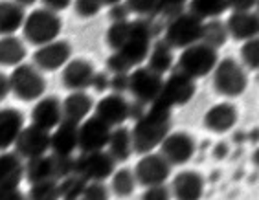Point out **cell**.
Returning a JSON list of instances; mask_svg holds the SVG:
<instances>
[{"mask_svg":"<svg viewBox=\"0 0 259 200\" xmlns=\"http://www.w3.org/2000/svg\"><path fill=\"white\" fill-rule=\"evenodd\" d=\"M171 116L173 110L156 101L147 107V110L135 121V127L131 130L136 155H147L158 149L162 140L171 132Z\"/></svg>","mask_w":259,"mask_h":200,"instance_id":"cell-1","label":"cell"},{"mask_svg":"<svg viewBox=\"0 0 259 200\" xmlns=\"http://www.w3.org/2000/svg\"><path fill=\"white\" fill-rule=\"evenodd\" d=\"M156 31L158 30H156L155 19L131 20L129 37L125 40V44L116 52V54H120L121 59L131 66V70L136 68V66H142V63L147 59Z\"/></svg>","mask_w":259,"mask_h":200,"instance_id":"cell-2","label":"cell"},{"mask_svg":"<svg viewBox=\"0 0 259 200\" xmlns=\"http://www.w3.org/2000/svg\"><path fill=\"white\" fill-rule=\"evenodd\" d=\"M61 30H63V20L59 13H54L46 8L33 10L30 15H26L24 24H22L24 40L35 48L59 39Z\"/></svg>","mask_w":259,"mask_h":200,"instance_id":"cell-3","label":"cell"},{"mask_svg":"<svg viewBox=\"0 0 259 200\" xmlns=\"http://www.w3.org/2000/svg\"><path fill=\"white\" fill-rule=\"evenodd\" d=\"M217 63H219V50L204 42H195L180 50V55L177 57V72L197 81L211 74Z\"/></svg>","mask_w":259,"mask_h":200,"instance_id":"cell-4","label":"cell"},{"mask_svg":"<svg viewBox=\"0 0 259 200\" xmlns=\"http://www.w3.org/2000/svg\"><path fill=\"white\" fill-rule=\"evenodd\" d=\"M213 88L223 97L234 99L244 94L248 86V74L246 68L234 57H223L215 65L213 72Z\"/></svg>","mask_w":259,"mask_h":200,"instance_id":"cell-5","label":"cell"},{"mask_svg":"<svg viewBox=\"0 0 259 200\" xmlns=\"http://www.w3.org/2000/svg\"><path fill=\"white\" fill-rule=\"evenodd\" d=\"M202 24L204 20H200L197 15L190 11H182L179 15L171 17L169 20H165L164 40L173 50H184L195 42H200Z\"/></svg>","mask_w":259,"mask_h":200,"instance_id":"cell-6","label":"cell"},{"mask_svg":"<svg viewBox=\"0 0 259 200\" xmlns=\"http://www.w3.org/2000/svg\"><path fill=\"white\" fill-rule=\"evenodd\" d=\"M11 94H15L20 101H37L46 92L45 74L33 63H20L10 74Z\"/></svg>","mask_w":259,"mask_h":200,"instance_id":"cell-7","label":"cell"},{"mask_svg":"<svg viewBox=\"0 0 259 200\" xmlns=\"http://www.w3.org/2000/svg\"><path fill=\"white\" fill-rule=\"evenodd\" d=\"M114 171L116 160L105 149L81 153L75 158V175H79L87 182H105L112 176Z\"/></svg>","mask_w":259,"mask_h":200,"instance_id":"cell-8","label":"cell"},{"mask_svg":"<svg viewBox=\"0 0 259 200\" xmlns=\"http://www.w3.org/2000/svg\"><path fill=\"white\" fill-rule=\"evenodd\" d=\"M195 92H197V81L175 70L162 83V90L156 97V103L173 110L177 107H184L186 103H190Z\"/></svg>","mask_w":259,"mask_h":200,"instance_id":"cell-9","label":"cell"},{"mask_svg":"<svg viewBox=\"0 0 259 200\" xmlns=\"http://www.w3.org/2000/svg\"><path fill=\"white\" fill-rule=\"evenodd\" d=\"M164 77L149 70L147 66H136L129 72V92L133 99L149 107L155 103L162 90Z\"/></svg>","mask_w":259,"mask_h":200,"instance_id":"cell-10","label":"cell"},{"mask_svg":"<svg viewBox=\"0 0 259 200\" xmlns=\"http://www.w3.org/2000/svg\"><path fill=\"white\" fill-rule=\"evenodd\" d=\"M133 171H135L136 182L142 187H153V185H162L169 180L173 165L160 153H147V155H142Z\"/></svg>","mask_w":259,"mask_h":200,"instance_id":"cell-11","label":"cell"},{"mask_svg":"<svg viewBox=\"0 0 259 200\" xmlns=\"http://www.w3.org/2000/svg\"><path fill=\"white\" fill-rule=\"evenodd\" d=\"M158 149L160 155L175 167V165L188 164L193 158L195 151H197V141L193 136L184 130H177V132H169L165 136Z\"/></svg>","mask_w":259,"mask_h":200,"instance_id":"cell-12","label":"cell"},{"mask_svg":"<svg viewBox=\"0 0 259 200\" xmlns=\"http://www.w3.org/2000/svg\"><path fill=\"white\" fill-rule=\"evenodd\" d=\"M33 65L39 68L42 74L45 72H57L63 70V66L72 59V46L68 40L55 39L48 44L39 46L31 55Z\"/></svg>","mask_w":259,"mask_h":200,"instance_id":"cell-13","label":"cell"},{"mask_svg":"<svg viewBox=\"0 0 259 200\" xmlns=\"http://www.w3.org/2000/svg\"><path fill=\"white\" fill-rule=\"evenodd\" d=\"M13 147H15L17 155L24 160L48 155L50 153V130L40 129L33 123L24 125Z\"/></svg>","mask_w":259,"mask_h":200,"instance_id":"cell-14","label":"cell"},{"mask_svg":"<svg viewBox=\"0 0 259 200\" xmlns=\"http://www.w3.org/2000/svg\"><path fill=\"white\" fill-rule=\"evenodd\" d=\"M112 127H109L105 121H101L98 116H89L85 121L79 123L77 129V141L81 153H90V151H103L109 143Z\"/></svg>","mask_w":259,"mask_h":200,"instance_id":"cell-15","label":"cell"},{"mask_svg":"<svg viewBox=\"0 0 259 200\" xmlns=\"http://www.w3.org/2000/svg\"><path fill=\"white\" fill-rule=\"evenodd\" d=\"M94 116H98L101 121L114 129V127L123 125L131 118V103L123 94L110 92L94 105Z\"/></svg>","mask_w":259,"mask_h":200,"instance_id":"cell-16","label":"cell"},{"mask_svg":"<svg viewBox=\"0 0 259 200\" xmlns=\"http://www.w3.org/2000/svg\"><path fill=\"white\" fill-rule=\"evenodd\" d=\"M94 74L96 68L89 59H70L61 70V83L70 92L87 90L90 88Z\"/></svg>","mask_w":259,"mask_h":200,"instance_id":"cell-17","label":"cell"},{"mask_svg":"<svg viewBox=\"0 0 259 200\" xmlns=\"http://www.w3.org/2000/svg\"><path fill=\"white\" fill-rule=\"evenodd\" d=\"M31 123L45 130H54L63 121V101L55 95H42L31 109Z\"/></svg>","mask_w":259,"mask_h":200,"instance_id":"cell-18","label":"cell"},{"mask_svg":"<svg viewBox=\"0 0 259 200\" xmlns=\"http://www.w3.org/2000/svg\"><path fill=\"white\" fill-rule=\"evenodd\" d=\"M169 189L175 200H200L204 195V176L199 171H180L173 176Z\"/></svg>","mask_w":259,"mask_h":200,"instance_id":"cell-19","label":"cell"},{"mask_svg":"<svg viewBox=\"0 0 259 200\" xmlns=\"http://www.w3.org/2000/svg\"><path fill=\"white\" fill-rule=\"evenodd\" d=\"M237 118H239V112H237L235 105L217 103V105L206 110L204 118H202V125L213 134H226L235 127Z\"/></svg>","mask_w":259,"mask_h":200,"instance_id":"cell-20","label":"cell"},{"mask_svg":"<svg viewBox=\"0 0 259 200\" xmlns=\"http://www.w3.org/2000/svg\"><path fill=\"white\" fill-rule=\"evenodd\" d=\"M226 28L232 39L235 40H250L259 37V13L254 10L250 11H232V15L226 20Z\"/></svg>","mask_w":259,"mask_h":200,"instance_id":"cell-21","label":"cell"},{"mask_svg":"<svg viewBox=\"0 0 259 200\" xmlns=\"http://www.w3.org/2000/svg\"><path fill=\"white\" fill-rule=\"evenodd\" d=\"M77 129L79 125L61 121L50 132V153L54 156H74V151L79 147L77 141Z\"/></svg>","mask_w":259,"mask_h":200,"instance_id":"cell-22","label":"cell"},{"mask_svg":"<svg viewBox=\"0 0 259 200\" xmlns=\"http://www.w3.org/2000/svg\"><path fill=\"white\" fill-rule=\"evenodd\" d=\"M94 99L87 90L70 92L63 99V120L79 125L81 121H85L94 112Z\"/></svg>","mask_w":259,"mask_h":200,"instance_id":"cell-23","label":"cell"},{"mask_svg":"<svg viewBox=\"0 0 259 200\" xmlns=\"http://www.w3.org/2000/svg\"><path fill=\"white\" fill-rule=\"evenodd\" d=\"M24 129V114L19 109H0V153L13 147Z\"/></svg>","mask_w":259,"mask_h":200,"instance_id":"cell-24","label":"cell"},{"mask_svg":"<svg viewBox=\"0 0 259 200\" xmlns=\"http://www.w3.org/2000/svg\"><path fill=\"white\" fill-rule=\"evenodd\" d=\"M26 19V8L15 0H0V37L15 35L22 30Z\"/></svg>","mask_w":259,"mask_h":200,"instance_id":"cell-25","label":"cell"},{"mask_svg":"<svg viewBox=\"0 0 259 200\" xmlns=\"http://www.w3.org/2000/svg\"><path fill=\"white\" fill-rule=\"evenodd\" d=\"M145 63H147L145 66H147L149 70H153L155 74L164 77L165 74H169L171 68H173V65H175V50L165 42L164 39L153 40L149 55H147Z\"/></svg>","mask_w":259,"mask_h":200,"instance_id":"cell-26","label":"cell"},{"mask_svg":"<svg viewBox=\"0 0 259 200\" xmlns=\"http://www.w3.org/2000/svg\"><path fill=\"white\" fill-rule=\"evenodd\" d=\"M107 151H109V155L116 160V164H121V162L129 160L131 156H133V153H135L131 129H127V127H123V125L114 127L112 132H110Z\"/></svg>","mask_w":259,"mask_h":200,"instance_id":"cell-27","label":"cell"},{"mask_svg":"<svg viewBox=\"0 0 259 200\" xmlns=\"http://www.w3.org/2000/svg\"><path fill=\"white\" fill-rule=\"evenodd\" d=\"M24 180V162L17 153H0V184L19 187Z\"/></svg>","mask_w":259,"mask_h":200,"instance_id":"cell-28","label":"cell"},{"mask_svg":"<svg viewBox=\"0 0 259 200\" xmlns=\"http://www.w3.org/2000/svg\"><path fill=\"white\" fill-rule=\"evenodd\" d=\"M28 50H26L24 40L17 35L0 37V66L6 68H15L20 63H24Z\"/></svg>","mask_w":259,"mask_h":200,"instance_id":"cell-29","label":"cell"},{"mask_svg":"<svg viewBox=\"0 0 259 200\" xmlns=\"http://www.w3.org/2000/svg\"><path fill=\"white\" fill-rule=\"evenodd\" d=\"M24 178L30 184L45 180H55V162L52 155L30 158L24 164Z\"/></svg>","mask_w":259,"mask_h":200,"instance_id":"cell-30","label":"cell"},{"mask_svg":"<svg viewBox=\"0 0 259 200\" xmlns=\"http://www.w3.org/2000/svg\"><path fill=\"white\" fill-rule=\"evenodd\" d=\"M228 39H230V33H228V28H226V22H223L221 19L204 20L200 42L211 46L215 50H221L228 42Z\"/></svg>","mask_w":259,"mask_h":200,"instance_id":"cell-31","label":"cell"},{"mask_svg":"<svg viewBox=\"0 0 259 200\" xmlns=\"http://www.w3.org/2000/svg\"><path fill=\"white\" fill-rule=\"evenodd\" d=\"M190 13L197 15L200 20L219 19L230 10L228 0H190Z\"/></svg>","mask_w":259,"mask_h":200,"instance_id":"cell-32","label":"cell"},{"mask_svg":"<svg viewBox=\"0 0 259 200\" xmlns=\"http://www.w3.org/2000/svg\"><path fill=\"white\" fill-rule=\"evenodd\" d=\"M136 185V176L135 171L129 169V167H121V169H116L110 176V193H114L118 198H127L135 193Z\"/></svg>","mask_w":259,"mask_h":200,"instance_id":"cell-33","label":"cell"},{"mask_svg":"<svg viewBox=\"0 0 259 200\" xmlns=\"http://www.w3.org/2000/svg\"><path fill=\"white\" fill-rule=\"evenodd\" d=\"M131 31V20H121V22H110L109 30L105 33V40L112 52H118L125 44Z\"/></svg>","mask_w":259,"mask_h":200,"instance_id":"cell-34","label":"cell"},{"mask_svg":"<svg viewBox=\"0 0 259 200\" xmlns=\"http://www.w3.org/2000/svg\"><path fill=\"white\" fill-rule=\"evenodd\" d=\"M87 180L79 175H70L59 180V196L61 200H81V195L85 191Z\"/></svg>","mask_w":259,"mask_h":200,"instance_id":"cell-35","label":"cell"},{"mask_svg":"<svg viewBox=\"0 0 259 200\" xmlns=\"http://www.w3.org/2000/svg\"><path fill=\"white\" fill-rule=\"evenodd\" d=\"M28 200H61L59 196V182L57 180H45L30 184Z\"/></svg>","mask_w":259,"mask_h":200,"instance_id":"cell-36","label":"cell"},{"mask_svg":"<svg viewBox=\"0 0 259 200\" xmlns=\"http://www.w3.org/2000/svg\"><path fill=\"white\" fill-rule=\"evenodd\" d=\"M241 65L246 70H259V37L244 40L239 52Z\"/></svg>","mask_w":259,"mask_h":200,"instance_id":"cell-37","label":"cell"},{"mask_svg":"<svg viewBox=\"0 0 259 200\" xmlns=\"http://www.w3.org/2000/svg\"><path fill=\"white\" fill-rule=\"evenodd\" d=\"M131 15L138 19H155L158 15V0H123Z\"/></svg>","mask_w":259,"mask_h":200,"instance_id":"cell-38","label":"cell"},{"mask_svg":"<svg viewBox=\"0 0 259 200\" xmlns=\"http://www.w3.org/2000/svg\"><path fill=\"white\" fill-rule=\"evenodd\" d=\"M190 0H158V15L155 19H165L169 20L171 17L179 15L184 11Z\"/></svg>","mask_w":259,"mask_h":200,"instance_id":"cell-39","label":"cell"},{"mask_svg":"<svg viewBox=\"0 0 259 200\" xmlns=\"http://www.w3.org/2000/svg\"><path fill=\"white\" fill-rule=\"evenodd\" d=\"M81 200H110V187L105 182H87Z\"/></svg>","mask_w":259,"mask_h":200,"instance_id":"cell-40","label":"cell"},{"mask_svg":"<svg viewBox=\"0 0 259 200\" xmlns=\"http://www.w3.org/2000/svg\"><path fill=\"white\" fill-rule=\"evenodd\" d=\"M103 8L101 0H74V10L81 19H94Z\"/></svg>","mask_w":259,"mask_h":200,"instance_id":"cell-41","label":"cell"},{"mask_svg":"<svg viewBox=\"0 0 259 200\" xmlns=\"http://www.w3.org/2000/svg\"><path fill=\"white\" fill-rule=\"evenodd\" d=\"M54 162H55V180L57 182L75 173V158L74 156H54Z\"/></svg>","mask_w":259,"mask_h":200,"instance_id":"cell-42","label":"cell"},{"mask_svg":"<svg viewBox=\"0 0 259 200\" xmlns=\"http://www.w3.org/2000/svg\"><path fill=\"white\" fill-rule=\"evenodd\" d=\"M171 189L165 184L162 185H153V187H145L142 193L140 200H171Z\"/></svg>","mask_w":259,"mask_h":200,"instance_id":"cell-43","label":"cell"},{"mask_svg":"<svg viewBox=\"0 0 259 200\" xmlns=\"http://www.w3.org/2000/svg\"><path fill=\"white\" fill-rule=\"evenodd\" d=\"M131 11L125 2H116L109 6V19L110 22H121V20H131Z\"/></svg>","mask_w":259,"mask_h":200,"instance_id":"cell-44","label":"cell"},{"mask_svg":"<svg viewBox=\"0 0 259 200\" xmlns=\"http://www.w3.org/2000/svg\"><path fill=\"white\" fill-rule=\"evenodd\" d=\"M110 92L125 94L129 92V74H112L110 75Z\"/></svg>","mask_w":259,"mask_h":200,"instance_id":"cell-45","label":"cell"},{"mask_svg":"<svg viewBox=\"0 0 259 200\" xmlns=\"http://www.w3.org/2000/svg\"><path fill=\"white\" fill-rule=\"evenodd\" d=\"M90 88H94L96 92H105L110 88V75L109 72H96L90 83Z\"/></svg>","mask_w":259,"mask_h":200,"instance_id":"cell-46","label":"cell"},{"mask_svg":"<svg viewBox=\"0 0 259 200\" xmlns=\"http://www.w3.org/2000/svg\"><path fill=\"white\" fill-rule=\"evenodd\" d=\"M40 2H42V8L54 11V13H61L74 4V0H40Z\"/></svg>","mask_w":259,"mask_h":200,"instance_id":"cell-47","label":"cell"},{"mask_svg":"<svg viewBox=\"0 0 259 200\" xmlns=\"http://www.w3.org/2000/svg\"><path fill=\"white\" fill-rule=\"evenodd\" d=\"M232 11H250L254 10L257 0H228Z\"/></svg>","mask_w":259,"mask_h":200,"instance_id":"cell-48","label":"cell"},{"mask_svg":"<svg viewBox=\"0 0 259 200\" xmlns=\"http://www.w3.org/2000/svg\"><path fill=\"white\" fill-rule=\"evenodd\" d=\"M20 195H22V191L19 187L0 184V200H17Z\"/></svg>","mask_w":259,"mask_h":200,"instance_id":"cell-49","label":"cell"},{"mask_svg":"<svg viewBox=\"0 0 259 200\" xmlns=\"http://www.w3.org/2000/svg\"><path fill=\"white\" fill-rule=\"evenodd\" d=\"M11 94V86H10V75H6L0 72V103Z\"/></svg>","mask_w":259,"mask_h":200,"instance_id":"cell-50","label":"cell"},{"mask_svg":"<svg viewBox=\"0 0 259 200\" xmlns=\"http://www.w3.org/2000/svg\"><path fill=\"white\" fill-rule=\"evenodd\" d=\"M228 155H230V145L226 143V141H219V143H215V147H213V158L215 160H225Z\"/></svg>","mask_w":259,"mask_h":200,"instance_id":"cell-51","label":"cell"},{"mask_svg":"<svg viewBox=\"0 0 259 200\" xmlns=\"http://www.w3.org/2000/svg\"><path fill=\"white\" fill-rule=\"evenodd\" d=\"M15 2L22 6V8H30V6H33L37 0H15Z\"/></svg>","mask_w":259,"mask_h":200,"instance_id":"cell-52","label":"cell"},{"mask_svg":"<svg viewBox=\"0 0 259 200\" xmlns=\"http://www.w3.org/2000/svg\"><path fill=\"white\" fill-rule=\"evenodd\" d=\"M252 164H254L255 167L259 169V147L254 151V153H252Z\"/></svg>","mask_w":259,"mask_h":200,"instance_id":"cell-53","label":"cell"},{"mask_svg":"<svg viewBox=\"0 0 259 200\" xmlns=\"http://www.w3.org/2000/svg\"><path fill=\"white\" fill-rule=\"evenodd\" d=\"M101 2H103V6H112L116 2H123V0H101Z\"/></svg>","mask_w":259,"mask_h":200,"instance_id":"cell-54","label":"cell"},{"mask_svg":"<svg viewBox=\"0 0 259 200\" xmlns=\"http://www.w3.org/2000/svg\"><path fill=\"white\" fill-rule=\"evenodd\" d=\"M17 200H28V196H26L24 193H22V195H20V196H19V198H17Z\"/></svg>","mask_w":259,"mask_h":200,"instance_id":"cell-55","label":"cell"},{"mask_svg":"<svg viewBox=\"0 0 259 200\" xmlns=\"http://www.w3.org/2000/svg\"><path fill=\"white\" fill-rule=\"evenodd\" d=\"M255 8H257V13H259V0H257V4H255Z\"/></svg>","mask_w":259,"mask_h":200,"instance_id":"cell-56","label":"cell"}]
</instances>
